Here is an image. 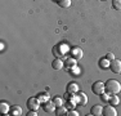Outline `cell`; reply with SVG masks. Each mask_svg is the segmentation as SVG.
<instances>
[{
    "mask_svg": "<svg viewBox=\"0 0 121 116\" xmlns=\"http://www.w3.org/2000/svg\"><path fill=\"white\" fill-rule=\"evenodd\" d=\"M104 86H106V93H108L109 95L119 94L121 92V84L115 79H109L107 83L104 84Z\"/></svg>",
    "mask_w": 121,
    "mask_h": 116,
    "instance_id": "obj_1",
    "label": "cell"
},
{
    "mask_svg": "<svg viewBox=\"0 0 121 116\" xmlns=\"http://www.w3.org/2000/svg\"><path fill=\"white\" fill-rule=\"evenodd\" d=\"M91 90H93V93L95 95H100L103 94V93L106 92V86H104V83L103 81H95V83L91 85Z\"/></svg>",
    "mask_w": 121,
    "mask_h": 116,
    "instance_id": "obj_2",
    "label": "cell"
},
{
    "mask_svg": "<svg viewBox=\"0 0 121 116\" xmlns=\"http://www.w3.org/2000/svg\"><path fill=\"white\" fill-rule=\"evenodd\" d=\"M40 101L37 99V97H31L27 99V108L28 110H34V111H37L40 107Z\"/></svg>",
    "mask_w": 121,
    "mask_h": 116,
    "instance_id": "obj_3",
    "label": "cell"
},
{
    "mask_svg": "<svg viewBox=\"0 0 121 116\" xmlns=\"http://www.w3.org/2000/svg\"><path fill=\"white\" fill-rule=\"evenodd\" d=\"M109 70H111L113 74H121V61L115 58L113 61L109 62Z\"/></svg>",
    "mask_w": 121,
    "mask_h": 116,
    "instance_id": "obj_4",
    "label": "cell"
},
{
    "mask_svg": "<svg viewBox=\"0 0 121 116\" xmlns=\"http://www.w3.org/2000/svg\"><path fill=\"white\" fill-rule=\"evenodd\" d=\"M43 108H44V111L45 112H49V114H53V112H56V108H57V106L54 104L53 101H47V102H44L43 103Z\"/></svg>",
    "mask_w": 121,
    "mask_h": 116,
    "instance_id": "obj_5",
    "label": "cell"
},
{
    "mask_svg": "<svg viewBox=\"0 0 121 116\" xmlns=\"http://www.w3.org/2000/svg\"><path fill=\"white\" fill-rule=\"evenodd\" d=\"M70 56L72 58H75L76 61H79V59L82 58V50L79 48V46H73V48H71V50H70Z\"/></svg>",
    "mask_w": 121,
    "mask_h": 116,
    "instance_id": "obj_6",
    "label": "cell"
},
{
    "mask_svg": "<svg viewBox=\"0 0 121 116\" xmlns=\"http://www.w3.org/2000/svg\"><path fill=\"white\" fill-rule=\"evenodd\" d=\"M103 115L104 116H116L117 111H116V108H115V106L107 104V106L103 107Z\"/></svg>",
    "mask_w": 121,
    "mask_h": 116,
    "instance_id": "obj_7",
    "label": "cell"
},
{
    "mask_svg": "<svg viewBox=\"0 0 121 116\" xmlns=\"http://www.w3.org/2000/svg\"><path fill=\"white\" fill-rule=\"evenodd\" d=\"M76 103L81 104V106H85V104L88 103V97H86L85 93H82V92L76 93Z\"/></svg>",
    "mask_w": 121,
    "mask_h": 116,
    "instance_id": "obj_8",
    "label": "cell"
},
{
    "mask_svg": "<svg viewBox=\"0 0 121 116\" xmlns=\"http://www.w3.org/2000/svg\"><path fill=\"white\" fill-rule=\"evenodd\" d=\"M52 67L54 70H57V71H59V70H62L65 67V62L62 61V58H56V59L52 62Z\"/></svg>",
    "mask_w": 121,
    "mask_h": 116,
    "instance_id": "obj_9",
    "label": "cell"
},
{
    "mask_svg": "<svg viewBox=\"0 0 121 116\" xmlns=\"http://www.w3.org/2000/svg\"><path fill=\"white\" fill-rule=\"evenodd\" d=\"M90 114L94 115V116H100V115H103V107L100 106V104H95V106L91 107Z\"/></svg>",
    "mask_w": 121,
    "mask_h": 116,
    "instance_id": "obj_10",
    "label": "cell"
},
{
    "mask_svg": "<svg viewBox=\"0 0 121 116\" xmlns=\"http://www.w3.org/2000/svg\"><path fill=\"white\" fill-rule=\"evenodd\" d=\"M65 66L67 67L68 70H71V68H73V67H76L77 66V63H76V59L75 58H67V59L65 61Z\"/></svg>",
    "mask_w": 121,
    "mask_h": 116,
    "instance_id": "obj_11",
    "label": "cell"
},
{
    "mask_svg": "<svg viewBox=\"0 0 121 116\" xmlns=\"http://www.w3.org/2000/svg\"><path fill=\"white\" fill-rule=\"evenodd\" d=\"M37 99H39L41 103H44V102H47V101L50 99V94L47 93V92H41V93L37 94Z\"/></svg>",
    "mask_w": 121,
    "mask_h": 116,
    "instance_id": "obj_12",
    "label": "cell"
},
{
    "mask_svg": "<svg viewBox=\"0 0 121 116\" xmlns=\"http://www.w3.org/2000/svg\"><path fill=\"white\" fill-rule=\"evenodd\" d=\"M9 114L13 115V116H19V115H22V108L19 106H17V104H14V106L10 107Z\"/></svg>",
    "mask_w": 121,
    "mask_h": 116,
    "instance_id": "obj_13",
    "label": "cell"
},
{
    "mask_svg": "<svg viewBox=\"0 0 121 116\" xmlns=\"http://www.w3.org/2000/svg\"><path fill=\"white\" fill-rule=\"evenodd\" d=\"M9 111H10V107L7 102L0 103V112H1L3 115H9Z\"/></svg>",
    "mask_w": 121,
    "mask_h": 116,
    "instance_id": "obj_14",
    "label": "cell"
},
{
    "mask_svg": "<svg viewBox=\"0 0 121 116\" xmlns=\"http://www.w3.org/2000/svg\"><path fill=\"white\" fill-rule=\"evenodd\" d=\"M53 54L56 56V58H62L63 56H65V53L62 52V49H60L59 45H56L53 48Z\"/></svg>",
    "mask_w": 121,
    "mask_h": 116,
    "instance_id": "obj_15",
    "label": "cell"
},
{
    "mask_svg": "<svg viewBox=\"0 0 121 116\" xmlns=\"http://www.w3.org/2000/svg\"><path fill=\"white\" fill-rule=\"evenodd\" d=\"M67 92L68 93H77L79 92V85L76 83H70L67 85Z\"/></svg>",
    "mask_w": 121,
    "mask_h": 116,
    "instance_id": "obj_16",
    "label": "cell"
},
{
    "mask_svg": "<svg viewBox=\"0 0 121 116\" xmlns=\"http://www.w3.org/2000/svg\"><path fill=\"white\" fill-rule=\"evenodd\" d=\"M66 112H67V107L63 104V106L57 107V108H56V112H54V114H56V115H66Z\"/></svg>",
    "mask_w": 121,
    "mask_h": 116,
    "instance_id": "obj_17",
    "label": "cell"
},
{
    "mask_svg": "<svg viewBox=\"0 0 121 116\" xmlns=\"http://www.w3.org/2000/svg\"><path fill=\"white\" fill-rule=\"evenodd\" d=\"M108 103H111L112 106H117V104L120 103V98L117 97V94L111 95V97H109V102H108Z\"/></svg>",
    "mask_w": 121,
    "mask_h": 116,
    "instance_id": "obj_18",
    "label": "cell"
},
{
    "mask_svg": "<svg viewBox=\"0 0 121 116\" xmlns=\"http://www.w3.org/2000/svg\"><path fill=\"white\" fill-rule=\"evenodd\" d=\"M99 66L102 68H109V61L107 59V58H102V59L99 61Z\"/></svg>",
    "mask_w": 121,
    "mask_h": 116,
    "instance_id": "obj_19",
    "label": "cell"
},
{
    "mask_svg": "<svg viewBox=\"0 0 121 116\" xmlns=\"http://www.w3.org/2000/svg\"><path fill=\"white\" fill-rule=\"evenodd\" d=\"M57 3L60 8H68L71 5V0H58Z\"/></svg>",
    "mask_w": 121,
    "mask_h": 116,
    "instance_id": "obj_20",
    "label": "cell"
},
{
    "mask_svg": "<svg viewBox=\"0 0 121 116\" xmlns=\"http://www.w3.org/2000/svg\"><path fill=\"white\" fill-rule=\"evenodd\" d=\"M112 8L115 10L121 12V0H112Z\"/></svg>",
    "mask_w": 121,
    "mask_h": 116,
    "instance_id": "obj_21",
    "label": "cell"
},
{
    "mask_svg": "<svg viewBox=\"0 0 121 116\" xmlns=\"http://www.w3.org/2000/svg\"><path fill=\"white\" fill-rule=\"evenodd\" d=\"M53 102H54V104H56L57 107H59V106H63V104H65V102H63V99H62L60 97H58V95L53 98Z\"/></svg>",
    "mask_w": 121,
    "mask_h": 116,
    "instance_id": "obj_22",
    "label": "cell"
},
{
    "mask_svg": "<svg viewBox=\"0 0 121 116\" xmlns=\"http://www.w3.org/2000/svg\"><path fill=\"white\" fill-rule=\"evenodd\" d=\"M76 104H77V103L75 102V101H71V99H68L67 102H66V104H65V106L67 107V110H73Z\"/></svg>",
    "mask_w": 121,
    "mask_h": 116,
    "instance_id": "obj_23",
    "label": "cell"
},
{
    "mask_svg": "<svg viewBox=\"0 0 121 116\" xmlns=\"http://www.w3.org/2000/svg\"><path fill=\"white\" fill-rule=\"evenodd\" d=\"M99 97H100V99H102V102H103V103H108V102H109V97H111V95H109L108 93H106V92H104L103 94H100Z\"/></svg>",
    "mask_w": 121,
    "mask_h": 116,
    "instance_id": "obj_24",
    "label": "cell"
},
{
    "mask_svg": "<svg viewBox=\"0 0 121 116\" xmlns=\"http://www.w3.org/2000/svg\"><path fill=\"white\" fill-rule=\"evenodd\" d=\"M66 115H67V116H79V112L75 111V110H67Z\"/></svg>",
    "mask_w": 121,
    "mask_h": 116,
    "instance_id": "obj_25",
    "label": "cell"
},
{
    "mask_svg": "<svg viewBox=\"0 0 121 116\" xmlns=\"http://www.w3.org/2000/svg\"><path fill=\"white\" fill-rule=\"evenodd\" d=\"M106 58H107V59L109 61V62H111V61H113V59H115V54H113V53H107V56H106Z\"/></svg>",
    "mask_w": 121,
    "mask_h": 116,
    "instance_id": "obj_26",
    "label": "cell"
},
{
    "mask_svg": "<svg viewBox=\"0 0 121 116\" xmlns=\"http://www.w3.org/2000/svg\"><path fill=\"white\" fill-rule=\"evenodd\" d=\"M71 71H72V75H79L80 74V70L77 68V66H76V67H73V68H71Z\"/></svg>",
    "mask_w": 121,
    "mask_h": 116,
    "instance_id": "obj_27",
    "label": "cell"
},
{
    "mask_svg": "<svg viewBox=\"0 0 121 116\" xmlns=\"http://www.w3.org/2000/svg\"><path fill=\"white\" fill-rule=\"evenodd\" d=\"M27 116H37V111H34V110H28Z\"/></svg>",
    "mask_w": 121,
    "mask_h": 116,
    "instance_id": "obj_28",
    "label": "cell"
},
{
    "mask_svg": "<svg viewBox=\"0 0 121 116\" xmlns=\"http://www.w3.org/2000/svg\"><path fill=\"white\" fill-rule=\"evenodd\" d=\"M100 1H106V0H100Z\"/></svg>",
    "mask_w": 121,
    "mask_h": 116,
    "instance_id": "obj_29",
    "label": "cell"
}]
</instances>
